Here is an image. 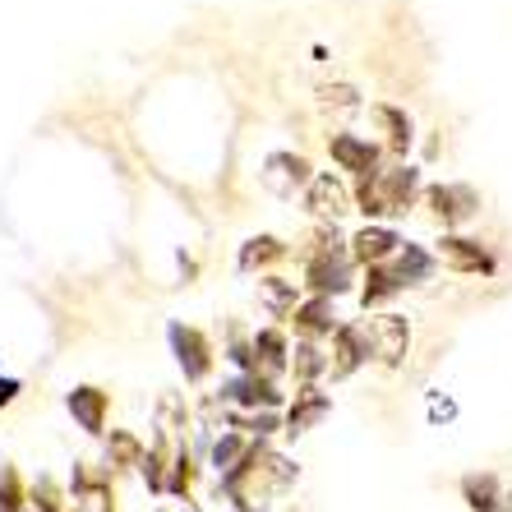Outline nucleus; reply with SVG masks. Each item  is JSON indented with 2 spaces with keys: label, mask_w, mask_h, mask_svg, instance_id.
<instances>
[{
  "label": "nucleus",
  "mask_w": 512,
  "mask_h": 512,
  "mask_svg": "<svg viewBox=\"0 0 512 512\" xmlns=\"http://www.w3.org/2000/svg\"><path fill=\"white\" fill-rule=\"evenodd\" d=\"M374 120L388 130V148H397V153H402L406 143H411V120H406L397 107H374Z\"/></svg>",
  "instance_id": "bb28decb"
},
{
  "label": "nucleus",
  "mask_w": 512,
  "mask_h": 512,
  "mask_svg": "<svg viewBox=\"0 0 512 512\" xmlns=\"http://www.w3.org/2000/svg\"><path fill=\"white\" fill-rule=\"evenodd\" d=\"M462 494H466V503L476 512H499V480L489 476H466L462 480Z\"/></svg>",
  "instance_id": "b1692460"
},
{
  "label": "nucleus",
  "mask_w": 512,
  "mask_h": 512,
  "mask_svg": "<svg viewBox=\"0 0 512 512\" xmlns=\"http://www.w3.org/2000/svg\"><path fill=\"white\" fill-rule=\"evenodd\" d=\"M300 476V466L291 457L273 453L268 443H250V453L240 457V466H231L227 476H217V499L227 494V503L236 512H263L268 503L291 489Z\"/></svg>",
  "instance_id": "f257e3e1"
},
{
  "label": "nucleus",
  "mask_w": 512,
  "mask_h": 512,
  "mask_svg": "<svg viewBox=\"0 0 512 512\" xmlns=\"http://www.w3.org/2000/svg\"><path fill=\"white\" fill-rule=\"evenodd\" d=\"M28 512H70L65 480H56L51 471H37V480H28Z\"/></svg>",
  "instance_id": "9b49d317"
},
{
  "label": "nucleus",
  "mask_w": 512,
  "mask_h": 512,
  "mask_svg": "<svg viewBox=\"0 0 512 512\" xmlns=\"http://www.w3.org/2000/svg\"><path fill=\"white\" fill-rule=\"evenodd\" d=\"M393 273L402 277V282H420V277H429V254H425V250H416V245H406V250L397 254Z\"/></svg>",
  "instance_id": "cd10ccee"
},
{
  "label": "nucleus",
  "mask_w": 512,
  "mask_h": 512,
  "mask_svg": "<svg viewBox=\"0 0 512 512\" xmlns=\"http://www.w3.org/2000/svg\"><path fill=\"white\" fill-rule=\"evenodd\" d=\"M259 296H263V305H268L273 314H291V310H296V282L268 277V282H259Z\"/></svg>",
  "instance_id": "393cba45"
},
{
  "label": "nucleus",
  "mask_w": 512,
  "mask_h": 512,
  "mask_svg": "<svg viewBox=\"0 0 512 512\" xmlns=\"http://www.w3.org/2000/svg\"><path fill=\"white\" fill-rule=\"evenodd\" d=\"M351 245H356V259L374 268V263H388V259H393L402 240H397L393 231H383V227H365L356 240H351Z\"/></svg>",
  "instance_id": "412c9836"
},
{
  "label": "nucleus",
  "mask_w": 512,
  "mask_h": 512,
  "mask_svg": "<svg viewBox=\"0 0 512 512\" xmlns=\"http://www.w3.org/2000/svg\"><path fill=\"white\" fill-rule=\"evenodd\" d=\"M416 199V171L411 167H393V171H370L360 180V208L370 217L379 213H406Z\"/></svg>",
  "instance_id": "f03ea898"
},
{
  "label": "nucleus",
  "mask_w": 512,
  "mask_h": 512,
  "mask_svg": "<svg viewBox=\"0 0 512 512\" xmlns=\"http://www.w3.org/2000/svg\"><path fill=\"white\" fill-rule=\"evenodd\" d=\"M286 337L277 328H263L259 337L250 342V374H263V379H277L286 370Z\"/></svg>",
  "instance_id": "1a4fd4ad"
},
{
  "label": "nucleus",
  "mask_w": 512,
  "mask_h": 512,
  "mask_svg": "<svg viewBox=\"0 0 512 512\" xmlns=\"http://www.w3.org/2000/svg\"><path fill=\"white\" fill-rule=\"evenodd\" d=\"M439 254L453 263V268H462V273H489V254L480 250L476 240H466V236H443Z\"/></svg>",
  "instance_id": "a211bd4d"
},
{
  "label": "nucleus",
  "mask_w": 512,
  "mask_h": 512,
  "mask_svg": "<svg viewBox=\"0 0 512 512\" xmlns=\"http://www.w3.org/2000/svg\"><path fill=\"white\" fill-rule=\"evenodd\" d=\"M291 370H296V383H305V388H314V379H319L323 370H328V356H323L314 342H296V356H291Z\"/></svg>",
  "instance_id": "5701e85b"
},
{
  "label": "nucleus",
  "mask_w": 512,
  "mask_h": 512,
  "mask_svg": "<svg viewBox=\"0 0 512 512\" xmlns=\"http://www.w3.org/2000/svg\"><path fill=\"white\" fill-rule=\"evenodd\" d=\"M310 208L319 217H342V213H351V194H346V185L337 176H314L310 180Z\"/></svg>",
  "instance_id": "4468645a"
},
{
  "label": "nucleus",
  "mask_w": 512,
  "mask_h": 512,
  "mask_svg": "<svg viewBox=\"0 0 512 512\" xmlns=\"http://www.w3.org/2000/svg\"><path fill=\"white\" fill-rule=\"evenodd\" d=\"M143 448L148 443L134 434V429H111L107 439H102V466H107V476H125V471H139L143 462Z\"/></svg>",
  "instance_id": "6e6552de"
},
{
  "label": "nucleus",
  "mask_w": 512,
  "mask_h": 512,
  "mask_svg": "<svg viewBox=\"0 0 512 512\" xmlns=\"http://www.w3.org/2000/svg\"><path fill=\"white\" fill-rule=\"evenodd\" d=\"M250 443H254V439L236 434V429H222V434L213 439V448H208V466H213L217 476H227L231 466H240V457L250 453Z\"/></svg>",
  "instance_id": "aec40b11"
},
{
  "label": "nucleus",
  "mask_w": 512,
  "mask_h": 512,
  "mask_svg": "<svg viewBox=\"0 0 512 512\" xmlns=\"http://www.w3.org/2000/svg\"><path fill=\"white\" fill-rule=\"evenodd\" d=\"M157 512H171V508H157Z\"/></svg>",
  "instance_id": "473e14b6"
},
{
  "label": "nucleus",
  "mask_w": 512,
  "mask_h": 512,
  "mask_svg": "<svg viewBox=\"0 0 512 512\" xmlns=\"http://www.w3.org/2000/svg\"><path fill=\"white\" fill-rule=\"evenodd\" d=\"M323 102H337V107H356V88H346V84L323 88Z\"/></svg>",
  "instance_id": "c756f323"
},
{
  "label": "nucleus",
  "mask_w": 512,
  "mask_h": 512,
  "mask_svg": "<svg viewBox=\"0 0 512 512\" xmlns=\"http://www.w3.org/2000/svg\"><path fill=\"white\" fill-rule=\"evenodd\" d=\"M19 397V379H0V406H10Z\"/></svg>",
  "instance_id": "7c9ffc66"
},
{
  "label": "nucleus",
  "mask_w": 512,
  "mask_h": 512,
  "mask_svg": "<svg viewBox=\"0 0 512 512\" xmlns=\"http://www.w3.org/2000/svg\"><path fill=\"white\" fill-rule=\"evenodd\" d=\"M291 314H296V333H305V342L333 333V300L314 296V300H305V305H296Z\"/></svg>",
  "instance_id": "6ab92c4d"
},
{
  "label": "nucleus",
  "mask_w": 512,
  "mask_h": 512,
  "mask_svg": "<svg viewBox=\"0 0 512 512\" xmlns=\"http://www.w3.org/2000/svg\"><path fill=\"white\" fill-rule=\"evenodd\" d=\"M360 360H365V337H360V323H346V328H337V337H333L328 370H333L337 379H346V374L356 370Z\"/></svg>",
  "instance_id": "9d476101"
},
{
  "label": "nucleus",
  "mask_w": 512,
  "mask_h": 512,
  "mask_svg": "<svg viewBox=\"0 0 512 512\" xmlns=\"http://www.w3.org/2000/svg\"><path fill=\"white\" fill-rule=\"evenodd\" d=\"M217 402L240 406V411H273V406H282V393H277V383L263 379V374H240V379H227L217 388Z\"/></svg>",
  "instance_id": "423d86ee"
},
{
  "label": "nucleus",
  "mask_w": 512,
  "mask_h": 512,
  "mask_svg": "<svg viewBox=\"0 0 512 512\" xmlns=\"http://www.w3.org/2000/svg\"><path fill=\"white\" fill-rule=\"evenodd\" d=\"M402 277L388 268V263H374L370 268V286H365V305H379V300H388L393 291H402Z\"/></svg>",
  "instance_id": "a878e982"
},
{
  "label": "nucleus",
  "mask_w": 512,
  "mask_h": 512,
  "mask_svg": "<svg viewBox=\"0 0 512 512\" xmlns=\"http://www.w3.org/2000/svg\"><path fill=\"white\" fill-rule=\"evenodd\" d=\"M328 397L319 393V388H300L296 393V406H291V416H286V429L291 434H305V429H314L323 416H328Z\"/></svg>",
  "instance_id": "f3484780"
},
{
  "label": "nucleus",
  "mask_w": 512,
  "mask_h": 512,
  "mask_svg": "<svg viewBox=\"0 0 512 512\" xmlns=\"http://www.w3.org/2000/svg\"><path fill=\"white\" fill-rule=\"evenodd\" d=\"M273 259H282V240H273V236H259V240H250V245L240 250V268H254V263H273Z\"/></svg>",
  "instance_id": "c85d7f7f"
},
{
  "label": "nucleus",
  "mask_w": 512,
  "mask_h": 512,
  "mask_svg": "<svg viewBox=\"0 0 512 512\" xmlns=\"http://www.w3.org/2000/svg\"><path fill=\"white\" fill-rule=\"evenodd\" d=\"M194 485H199V457L180 443L176 457H171V466H167V494H171V499L190 503L194 499Z\"/></svg>",
  "instance_id": "dca6fc26"
},
{
  "label": "nucleus",
  "mask_w": 512,
  "mask_h": 512,
  "mask_svg": "<svg viewBox=\"0 0 512 512\" xmlns=\"http://www.w3.org/2000/svg\"><path fill=\"white\" fill-rule=\"evenodd\" d=\"M310 286L319 291L323 300H328V291H346L351 286V263H346V254H342V236H319V250H314V259H310Z\"/></svg>",
  "instance_id": "20e7f679"
},
{
  "label": "nucleus",
  "mask_w": 512,
  "mask_h": 512,
  "mask_svg": "<svg viewBox=\"0 0 512 512\" xmlns=\"http://www.w3.org/2000/svg\"><path fill=\"white\" fill-rule=\"evenodd\" d=\"M429 203H434V213L443 222H466V217L476 213V190H466V185H434Z\"/></svg>",
  "instance_id": "ddd939ff"
},
{
  "label": "nucleus",
  "mask_w": 512,
  "mask_h": 512,
  "mask_svg": "<svg viewBox=\"0 0 512 512\" xmlns=\"http://www.w3.org/2000/svg\"><path fill=\"white\" fill-rule=\"evenodd\" d=\"M0 512H28V480L10 457H0Z\"/></svg>",
  "instance_id": "4be33fe9"
},
{
  "label": "nucleus",
  "mask_w": 512,
  "mask_h": 512,
  "mask_svg": "<svg viewBox=\"0 0 512 512\" xmlns=\"http://www.w3.org/2000/svg\"><path fill=\"white\" fill-rule=\"evenodd\" d=\"M333 162L337 167H346V171H360V176H370L374 171V143H365V139H356V134H333Z\"/></svg>",
  "instance_id": "2eb2a0df"
},
{
  "label": "nucleus",
  "mask_w": 512,
  "mask_h": 512,
  "mask_svg": "<svg viewBox=\"0 0 512 512\" xmlns=\"http://www.w3.org/2000/svg\"><path fill=\"white\" fill-rule=\"evenodd\" d=\"M65 411L74 416V425L84 429L88 439H107V416H111V393H102L97 383H79L65 397Z\"/></svg>",
  "instance_id": "39448f33"
},
{
  "label": "nucleus",
  "mask_w": 512,
  "mask_h": 512,
  "mask_svg": "<svg viewBox=\"0 0 512 512\" xmlns=\"http://www.w3.org/2000/svg\"><path fill=\"white\" fill-rule=\"evenodd\" d=\"M171 351H176L180 370H185L190 383H203L208 374H213V346H208V337H203L199 328L171 323Z\"/></svg>",
  "instance_id": "0eeeda50"
},
{
  "label": "nucleus",
  "mask_w": 512,
  "mask_h": 512,
  "mask_svg": "<svg viewBox=\"0 0 512 512\" xmlns=\"http://www.w3.org/2000/svg\"><path fill=\"white\" fill-rule=\"evenodd\" d=\"M360 337H365V356L383 360V365H397L411 346V328L402 314H374L370 323H360Z\"/></svg>",
  "instance_id": "7ed1b4c3"
},
{
  "label": "nucleus",
  "mask_w": 512,
  "mask_h": 512,
  "mask_svg": "<svg viewBox=\"0 0 512 512\" xmlns=\"http://www.w3.org/2000/svg\"><path fill=\"white\" fill-rule=\"evenodd\" d=\"M508 512H512V494H508Z\"/></svg>",
  "instance_id": "2f4dec72"
},
{
  "label": "nucleus",
  "mask_w": 512,
  "mask_h": 512,
  "mask_svg": "<svg viewBox=\"0 0 512 512\" xmlns=\"http://www.w3.org/2000/svg\"><path fill=\"white\" fill-rule=\"evenodd\" d=\"M263 180H268V190L291 194L296 185H305V180H310V162H305V157H296V153H277V157H268Z\"/></svg>",
  "instance_id": "f8f14e48"
}]
</instances>
